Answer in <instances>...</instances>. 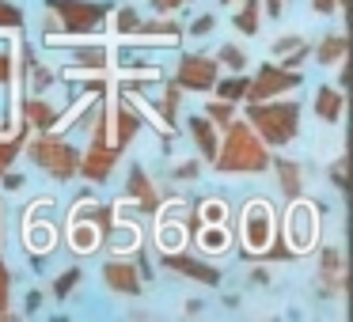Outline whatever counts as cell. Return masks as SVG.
<instances>
[{"label": "cell", "instance_id": "36", "mask_svg": "<svg viewBox=\"0 0 353 322\" xmlns=\"http://www.w3.org/2000/svg\"><path fill=\"white\" fill-rule=\"evenodd\" d=\"M312 4V12H319V16H338V12L345 8V0H307Z\"/></svg>", "mask_w": 353, "mask_h": 322}, {"label": "cell", "instance_id": "37", "mask_svg": "<svg viewBox=\"0 0 353 322\" xmlns=\"http://www.w3.org/2000/svg\"><path fill=\"white\" fill-rule=\"evenodd\" d=\"M198 167H201L198 160H186V163H179V167H175V178H179V182H190V178L198 175Z\"/></svg>", "mask_w": 353, "mask_h": 322}, {"label": "cell", "instance_id": "8", "mask_svg": "<svg viewBox=\"0 0 353 322\" xmlns=\"http://www.w3.org/2000/svg\"><path fill=\"white\" fill-rule=\"evenodd\" d=\"M239 235H243V246H247L251 254H270L274 235H277V224H274V213H270L266 201H251V205L243 208Z\"/></svg>", "mask_w": 353, "mask_h": 322}, {"label": "cell", "instance_id": "4", "mask_svg": "<svg viewBox=\"0 0 353 322\" xmlns=\"http://www.w3.org/2000/svg\"><path fill=\"white\" fill-rule=\"evenodd\" d=\"M46 12L54 16L57 34L65 39H92L110 19V8L99 0H46Z\"/></svg>", "mask_w": 353, "mask_h": 322}, {"label": "cell", "instance_id": "3", "mask_svg": "<svg viewBox=\"0 0 353 322\" xmlns=\"http://www.w3.org/2000/svg\"><path fill=\"white\" fill-rule=\"evenodd\" d=\"M23 152L31 155V163L39 171H46L54 182H72L80 167V148L69 140V133L61 129H39V133H27L23 140Z\"/></svg>", "mask_w": 353, "mask_h": 322}, {"label": "cell", "instance_id": "11", "mask_svg": "<svg viewBox=\"0 0 353 322\" xmlns=\"http://www.w3.org/2000/svg\"><path fill=\"white\" fill-rule=\"evenodd\" d=\"M0 95L8 103H19V54L16 34L0 31Z\"/></svg>", "mask_w": 353, "mask_h": 322}, {"label": "cell", "instance_id": "23", "mask_svg": "<svg viewBox=\"0 0 353 322\" xmlns=\"http://www.w3.org/2000/svg\"><path fill=\"white\" fill-rule=\"evenodd\" d=\"M179 103H183V87H179L175 80H168V84H163V95L152 103L156 122H160V125H171V129H175V122H179Z\"/></svg>", "mask_w": 353, "mask_h": 322}, {"label": "cell", "instance_id": "20", "mask_svg": "<svg viewBox=\"0 0 353 322\" xmlns=\"http://www.w3.org/2000/svg\"><path fill=\"white\" fill-rule=\"evenodd\" d=\"M270 54H274L277 65L300 69V61H307V57H312V50H307V39H300V34H281V39H274Z\"/></svg>", "mask_w": 353, "mask_h": 322}, {"label": "cell", "instance_id": "12", "mask_svg": "<svg viewBox=\"0 0 353 322\" xmlns=\"http://www.w3.org/2000/svg\"><path fill=\"white\" fill-rule=\"evenodd\" d=\"M61 114H65V110H57L54 99H46V95H27V99H23V114H19V125H27L31 133L57 129Z\"/></svg>", "mask_w": 353, "mask_h": 322}, {"label": "cell", "instance_id": "14", "mask_svg": "<svg viewBox=\"0 0 353 322\" xmlns=\"http://www.w3.org/2000/svg\"><path fill=\"white\" fill-rule=\"evenodd\" d=\"M125 197H130L133 205H141L145 213H160L163 208V193L156 190V182L148 178V171H141V163L130 171V178H125Z\"/></svg>", "mask_w": 353, "mask_h": 322}, {"label": "cell", "instance_id": "29", "mask_svg": "<svg viewBox=\"0 0 353 322\" xmlns=\"http://www.w3.org/2000/svg\"><path fill=\"white\" fill-rule=\"evenodd\" d=\"M23 8L19 4H12V0H0V31H8V34H23Z\"/></svg>", "mask_w": 353, "mask_h": 322}, {"label": "cell", "instance_id": "31", "mask_svg": "<svg viewBox=\"0 0 353 322\" xmlns=\"http://www.w3.org/2000/svg\"><path fill=\"white\" fill-rule=\"evenodd\" d=\"M0 319H16L12 314V273L4 266V258H0Z\"/></svg>", "mask_w": 353, "mask_h": 322}, {"label": "cell", "instance_id": "21", "mask_svg": "<svg viewBox=\"0 0 353 322\" xmlns=\"http://www.w3.org/2000/svg\"><path fill=\"white\" fill-rule=\"evenodd\" d=\"M312 57L323 65V69H338V65L350 57V42H345L342 31H330V34H323V39H319V46L312 50Z\"/></svg>", "mask_w": 353, "mask_h": 322}, {"label": "cell", "instance_id": "32", "mask_svg": "<svg viewBox=\"0 0 353 322\" xmlns=\"http://www.w3.org/2000/svg\"><path fill=\"white\" fill-rule=\"evenodd\" d=\"M198 243H201V250H205V254H216V250H224V246H228V231H224V228H216V224H213V228H205V231H201V239H198Z\"/></svg>", "mask_w": 353, "mask_h": 322}, {"label": "cell", "instance_id": "38", "mask_svg": "<svg viewBox=\"0 0 353 322\" xmlns=\"http://www.w3.org/2000/svg\"><path fill=\"white\" fill-rule=\"evenodd\" d=\"M330 182H334L338 190H345V160H342V155L330 163Z\"/></svg>", "mask_w": 353, "mask_h": 322}, {"label": "cell", "instance_id": "33", "mask_svg": "<svg viewBox=\"0 0 353 322\" xmlns=\"http://www.w3.org/2000/svg\"><path fill=\"white\" fill-rule=\"evenodd\" d=\"M160 246L163 250H179L183 246V228L179 224H160Z\"/></svg>", "mask_w": 353, "mask_h": 322}, {"label": "cell", "instance_id": "13", "mask_svg": "<svg viewBox=\"0 0 353 322\" xmlns=\"http://www.w3.org/2000/svg\"><path fill=\"white\" fill-rule=\"evenodd\" d=\"M103 284L118 296H141V269L133 261H122V258H110L103 261Z\"/></svg>", "mask_w": 353, "mask_h": 322}, {"label": "cell", "instance_id": "27", "mask_svg": "<svg viewBox=\"0 0 353 322\" xmlns=\"http://www.w3.org/2000/svg\"><path fill=\"white\" fill-rule=\"evenodd\" d=\"M80 281H84V269H80V266H69V269H65V273L54 281V288H50V296H54L57 303H65V299H69L72 292H77V284H80Z\"/></svg>", "mask_w": 353, "mask_h": 322}, {"label": "cell", "instance_id": "40", "mask_svg": "<svg viewBox=\"0 0 353 322\" xmlns=\"http://www.w3.org/2000/svg\"><path fill=\"white\" fill-rule=\"evenodd\" d=\"M262 8H266L270 16H281V8H285V0H262Z\"/></svg>", "mask_w": 353, "mask_h": 322}, {"label": "cell", "instance_id": "28", "mask_svg": "<svg viewBox=\"0 0 353 322\" xmlns=\"http://www.w3.org/2000/svg\"><path fill=\"white\" fill-rule=\"evenodd\" d=\"M216 65H221V72H247V54H243V46H232V42H224V46L216 50Z\"/></svg>", "mask_w": 353, "mask_h": 322}, {"label": "cell", "instance_id": "17", "mask_svg": "<svg viewBox=\"0 0 353 322\" xmlns=\"http://www.w3.org/2000/svg\"><path fill=\"white\" fill-rule=\"evenodd\" d=\"M312 110H315L319 122L338 125V122H342V110H345L342 87H338V84H319V87H315V99H312Z\"/></svg>", "mask_w": 353, "mask_h": 322}, {"label": "cell", "instance_id": "22", "mask_svg": "<svg viewBox=\"0 0 353 322\" xmlns=\"http://www.w3.org/2000/svg\"><path fill=\"white\" fill-rule=\"evenodd\" d=\"M239 8L232 12V27H236L243 39H254L262 31V0H236Z\"/></svg>", "mask_w": 353, "mask_h": 322}, {"label": "cell", "instance_id": "39", "mask_svg": "<svg viewBox=\"0 0 353 322\" xmlns=\"http://www.w3.org/2000/svg\"><path fill=\"white\" fill-rule=\"evenodd\" d=\"M201 216H205V220H209V224H216V220H224V205H216V201H209V205H205V213H201Z\"/></svg>", "mask_w": 353, "mask_h": 322}, {"label": "cell", "instance_id": "9", "mask_svg": "<svg viewBox=\"0 0 353 322\" xmlns=\"http://www.w3.org/2000/svg\"><path fill=\"white\" fill-rule=\"evenodd\" d=\"M118 160H122V152H118L114 144H95V140H88V148L80 152L77 175L88 178L92 186H103V182H110V175H114Z\"/></svg>", "mask_w": 353, "mask_h": 322}, {"label": "cell", "instance_id": "35", "mask_svg": "<svg viewBox=\"0 0 353 322\" xmlns=\"http://www.w3.org/2000/svg\"><path fill=\"white\" fill-rule=\"evenodd\" d=\"M213 27H216V16H213V12H201V16L190 23V34H194V39H205Z\"/></svg>", "mask_w": 353, "mask_h": 322}, {"label": "cell", "instance_id": "41", "mask_svg": "<svg viewBox=\"0 0 353 322\" xmlns=\"http://www.w3.org/2000/svg\"><path fill=\"white\" fill-rule=\"evenodd\" d=\"M39 303H42V296H39V292H31V296H27V311H39Z\"/></svg>", "mask_w": 353, "mask_h": 322}, {"label": "cell", "instance_id": "6", "mask_svg": "<svg viewBox=\"0 0 353 322\" xmlns=\"http://www.w3.org/2000/svg\"><path fill=\"white\" fill-rule=\"evenodd\" d=\"M315 231H319V216L312 205H304V197L289 201V213H285V254H304L315 246Z\"/></svg>", "mask_w": 353, "mask_h": 322}, {"label": "cell", "instance_id": "7", "mask_svg": "<svg viewBox=\"0 0 353 322\" xmlns=\"http://www.w3.org/2000/svg\"><path fill=\"white\" fill-rule=\"evenodd\" d=\"M216 76H221V65H216V57L209 54H183L175 65V84L183 87V92H194V95H209L216 84Z\"/></svg>", "mask_w": 353, "mask_h": 322}, {"label": "cell", "instance_id": "18", "mask_svg": "<svg viewBox=\"0 0 353 322\" xmlns=\"http://www.w3.org/2000/svg\"><path fill=\"white\" fill-rule=\"evenodd\" d=\"M270 171L277 175V186H281L285 201L304 197V167H300L296 160H274V155H270Z\"/></svg>", "mask_w": 353, "mask_h": 322}, {"label": "cell", "instance_id": "25", "mask_svg": "<svg viewBox=\"0 0 353 322\" xmlns=\"http://www.w3.org/2000/svg\"><path fill=\"white\" fill-rule=\"evenodd\" d=\"M201 114H205L209 122L216 125V129H228V125L239 118V107H236V103H228V99H216V95H213V99L201 107Z\"/></svg>", "mask_w": 353, "mask_h": 322}, {"label": "cell", "instance_id": "19", "mask_svg": "<svg viewBox=\"0 0 353 322\" xmlns=\"http://www.w3.org/2000/svg\"><path fill=\"white\" fill-rule=\"evenodd\" d=\"M69 246H72L77 254H92V250H99V246H103L99 228H95L92 220H84L80 213H72V216H69Z\"/></svg>", "mask_w": 353, "mask_h": 322}, {"label": "cell", "instance_id": "34", "mask_svg": "<svg viewBox=\"0 0 353 322\" xmlns=\"http://www.w3.org/2000/svg\"><path fill=\"white\" fill-rule=\"evenodd\" d=\"M186 4H194V0H148V8H152L156 16H175V12L186 8Z\"/></svg>", "mask_w": 353, "mask_h": 322}, {"label": "cell", "instance_id": "42", "mask_svg": "<svg viewBox=\"0 0 353 322\" xmlns=\"http://www.w3.org/2000/svg\"><path fill=\"white\" fill-rule=\"evenodd\" d=\"M221 4H228V8H232V4H236V0H221Z\"/></svg>", "mask_w": 353, "mask_h": 322}, {"label": "cell", "instance_id": "30", "mask_svg": "<svg viewBox=\"0 0 353 322\" xmlns=\"http://www.w3.org/2000/svg\"><path fill=\"white\" fill-rule=\"evenodd\" d=\"M54 224H31V231H27V246H31L34 254H46L54 250Z\"/></svg>", "mask_w": 353, "mask_h": 322}, {"label": "cell", "instance_id": "16", "mask_svg": "<svg viewBox=\"0 0 353 322\" xmlns=\"http://www.w3.org/2000/svg\"><path fill=\"white\" fill-rule=\"evenodd\" d=\"M186 137H190V144L201 152V160L213 163L216 144H221V129H216L205 114H190V118H186Z\"/></svg>", "mask_w": 353, "mask_h": 322}, {"label": "cell", "instance_id": "15", "mask_svg": "<svg viewBox=\"0 0 353 322\" xmlns=\"http://www.w3.org/2000/svg\"><path fill=\"white\" fill-rule=\"evenodd\" d=\"M342 288H345L342 250H338V246H323V254H319V292L327 299H338Z\"/></svg>", "mask_w": 353, "mask_h": 322}, {"label": "cell", "instance_id": "2", "mask_svg": "<svg viewBox=\"0 0 353 322\" xmlns=\"http://www.w3.org/2000/svg\"><path fill=\"white\" fill-rule=\"evenodd\" d=\"M239 118L266 140L270 148H285L296 140L300 133V118H304V107L289 95L281 99H262V103H239Z\"/></svg>", "mask_w": 353, "mask_h": 322}, {"label": "cell", "instance_id": "24", "mask_svg": "<svg viewBox=\"0 0 353 322\" xmlns=\"http://www.w3.org/2000/svg\"><path fill=\"white\" fill-rule=\"evenodd\" d=\"M247 80H251L247 72H228V76L221 72L209 95H216V99H228V103H236V107H239V103L247 99Z\"/></svg>", "mask_w": 353, "mask_h": 322}, {"label": "cell", "instance_id": "1", "mask_svg": "<svg viewBox=\"0 0 353 322\" xmlns=\"http://www.w3.org/2000/svg\"><path fill=\"white\" fill-rule=\"evenodd\" d=\"M270 152H274V148H270L243 118H236L228 129H221L213 171L216 175H262V171H270Z\"/></svg>", "mask_w": 353, "mask_h": 322}, {"label": "cell", "instance_id": "10", "mask_svg": "<svg viewBox=\"0 0 353 322\" xmlns=\"http://www.w3.org/2000/svg\"><path fill=\"white\" fill-rule=\"evenodd\" d=\"M163 266H168L171 273L186 277V281L209 284V288L221 284V269L209 266V261H201V258H194V254H183V246H179V250H163Z\"/></svg>", "mask_w": 353, "mask_h": 322}, {"label": "cell", "instance_id": "26", "mask_svg": "<svg viewBox=\"0 0 353 322\" xmlns=\"http://www.w3.org/2000/svg\"><path fill=\"white\" fill-rule=\"evenodd\" d=\"M27 125H19L16 133H8V137H0V175L4 171H12V163H16V155L23 152V140H27Z\"/></svg>", "mask_w": 353, "mask_h": 322}, {"label": "cell", "instance_id": "5", "mask_svg": "<svg viewBox=\"0 0 353 322\" xmlns=\"http://www.w3.org/2000/svg\"><path fill=\"white\" fill-rule=\"evenodd\" d=\"M304 84L300 69H289V65L266 61L254 69V76L247 80V99L243 103H262V99H281V95H292Z\"/></svg>", "mask_w": 353, "mask_h": 322}]
</instances>
